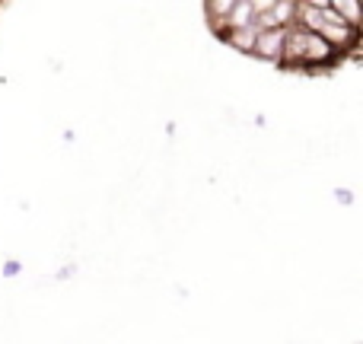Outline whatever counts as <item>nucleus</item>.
Wrapping results in <instances>:
<instances>
[{"instance_id": "f257e3e1", "label": "nucleus", "mask_w": 363, "mask_h": 344, "mask_svg": "<svg viewBox=\"0 0 363 344\" xmlns=\"http://www.w3.org/2000/svg\"><path fill=\"white\" fill-rule=\"evenodd\" d=\"M335 55V48H328L319 35L306 29H284V51L281 61L290 64H325Z\"/></svg>"}, {"instance_id": "f03ea898", "label": "nucleus", "mask_w": 363, "mask_h": 344, "mask_svg": "<svg viewBox=\"0 0 363 344\" xmlns=\"http://www.w3.org/2000/svg\"><path fill=\"white\" fill-rule=\"evenodd\" d=\"M262 57H271V61H281V51H284V29H268V32H258L255 35V48Z\"/></svg>"}, {"instance_id": "7ed1b4c3", "label": "nucleus", "mask_w": 363, "mask_h": 344, "mask_svg": "<svg viewBox=\"0 0 363 344\" xmlns=\"http://www.w3.org/2000/svg\"><path fill=\"white\" fill-rule=\"evenodd\" d=\"M332 6V13L341 19L345 26H351V29H357V23H360V6L354 4V0H335V4H328Z\"/></svg>"}, {"instance_id": "20e7f679", "label": "nucleus", "mask_w": 363, "mask_h": 344, "mask_svg": "<svg viewBox=\"0 0 363 344\" xmlns=\"http://www.w3.org/2000/svg\"><path fill=\"white\" fill-rule=\"evenodd\" d=\"M255 35H258V29H255V26H249V29H236L230 38H233V45H239V48L252 51V48H255Z\"/></svg>"}]
</instances>
